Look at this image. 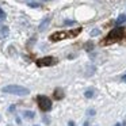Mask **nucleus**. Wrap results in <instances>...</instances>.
Returning <instances> with one entry per match:
<instances>
[{
    "label": "nucleus",
    "mask_w": 126,
    "mask_h": 126,
    "mask_svg": "<svg viewBox=\"0 0 126 126\" xmlns=\"http://www.w3.org/2000/svg\"><path fill=\"white\" fill-rule=\"evenodd\" d=\"M125 37V30H123L122 27H117L114 29V30H111L109 33V35L106 37V39H104L102 44L103 45H109V44H112V42H117V41H121V39Z\"/></svg>",
    "instance_id": "1"
},
{
    "label": "nucleus",
    "mask_w": 126,
    "mask_h": 126,
    "mask_svg": "<svg viewBox=\"0 0 126 126\" xmlns=\"http://www.w3.org/2000/svg\"><path fill=\"white\" fill-rule=\"evenodd\" d=\"M1 91L6 92V94H12V95H19V96H25V95H29V94H30L29 88L22 87V85H16V84L6 85V87L1 88Z\"/></svg>",
    "instance_id": "2"
},
{
    "label": "nucleus",
    "mask_w": 126,
    "mask_h": 126,
    "mask_svg": "<svg viewBox=\"0 0 126 126\" xmlns=\"http://www.w3.org/2000/svg\"><path fill=\"white\" fill-rule=\"evenodd\" d=\"M37 102H38V106L42 111H49V110L52 109V100H50V98H47V96H45V95L37 96Z\"/></svg>",
    "instance_id": "3"
},
{
    "label": "nucleus",
    "mask_w": 126,
    "mask_h": 126,
    "mask_svg": "<svg viewBox=\"0 0 126 126\" xmlns=\"http://www.w3.org/2000/svg\"><path fill=\"white\" fill-rule=\"evenodd\" d=\"M80 33V29H77V30H75L73 33L72 31H68V33H65V31H63V33H54V34H52V37H50V39L52 41H60V39H64V38H66V37H75V35H77V34Z\"/></svg>",
    "instance_id": "4"
},
{
    "label": "nucleus",
    "mask_w": 126,
    "mask_h": 126,
    "mask_svg": "<svg viewBox=\"0 0 126 126\" xmlns=\"http://www.w3.org/2000/svg\"><path fill=\"white\" fill-rule=\"evenodd\" d=\"M56 63H57V60L54 57H44L37 61V65L38 66H49V65H54Z\"/></svg>",
    "instance_id": "5"
},
{
    "label": "nucleus",
    "mask_w": 126,
    "mask_h": 126,
    "mask_svg": "<svg viewBox=\"0 0 126 126\" xmlns=\"http://www.w3.org/2000/svg\"><path fill=\"white\" fill-rule=\"evenodd\" d=\"M94 95H95V92H94L92 90H87L85 91V94H84V96L87 99H91V98H94Z\"/></svg>",
    "instance_id": "6"
},
{
    "label": "nucleus",
    "mask_w": 126,
    "mask_h": 126,
    "mask_svg": "<svg viewBox=\"0 0 126 126\" xmlns=\"http://www.w3.org/2000/svg\"><path fill=\"white\" fill-rule=\"evenodd\" d=\"M54 96H56V99H61V98L64 96L63 91H61V90H58V88H57V90L54 91Z\"/></svg>",
    "instance_id": "7"
},
{
    "label": "nucleus",
    "mask_w": 126,
    "mask_h": 126,
    "mask_svg": "<svg viewBox=\"0 0 126 126\" xmlns=\"http://www.w3.org/2000/svg\"><path fill=\"white\" fill-rule=\"evenodd\" d=\"M25 118H30V119H33V118H34V112L33 111H25Z\"/></svg>",
    "instance_id": "8"
},
{
    "label": "nucleus",
    "mask_w": 126,
    "mask_h": 126,
    "mask_svg": "<svg viewBox=\"0 0 126 126\" xmlns=\"http://www.w3.org/2000/svg\"><path fill=\"white\" fill-rule=\"evenodd\" d=\"M125 20H126V16H125V15H121V16L118 18L117 23H122V22H125Z\"/></svg>",
    "instance_id": "9"
},
{
    "label": "nucleus",
    "mask_w": 126,
    "mask_h": 126,
    "mask_svg": "<svg viewBox=\"0 0 126 126\" xmlns=\"http://www.w3.org/2000/svg\"><path fill=\"white\" fill-rule=\"evenodd\" d=\"M87 115H88V117H92V115H95V110H94V109H90V110L87 111Z\"/></svg>",
    "instance_id": "10"
},
{
    "label": "nucleus",
    "mask_w": 126,
    "mask_h": 126,
    "mask_svg": "<svg viewBox=\"0 0 126 126\" xmlns=\"http://www.w3.org/2000/svg\"><path fill=\"white\" fill-rule=\"evenodd\" d=\"M4 18H6V14H4V12L1 11V8H0V20H3Z\"/></svg>",
    "instance_id": "11"
},
{
    "label": "nucleus",
    "mask_w": 126,
    "mask_h": 126,
    "mask_svg": "<svg viewBox=\"0 0 126 126\" xmlns=\"http://www.w3.org/2000/svg\"><path fill=\"white\" fill-rule=\"evenodd\" d=\"M68 126H76V125H75V122H73V121H69Z\"/></svg>",
    "instance_id": "12"
},
{
    "label": "nucleus",
    "mask_w": 126,
    "mask_h": 126,
    "mask_svg": "<svg viewBox=\"0 0 126 126\" xmlns=\"http://www.w3.org/2000/svg\"><path fill=\"white\" fill-rule=\"evenodd\" d=\"M122 81L126 83V75H123V76H122Z\"/></svg>",
    "instance_id": "13"
},
{
    "label": "nucleus",
    "mask_w": 126,
    "mask_h": 126,
    "mask_svg": "<svg viewBox=\"0 0 126 126\" xmlns=\"http://www.w3.org/2000/svg\"><path fill=\"white\" fill-rule=\"evenodd\" d=\"M115 126H121V123H117V125H115Z\"/></svg>",
    "instance_id": "14"
}]
</instances>
